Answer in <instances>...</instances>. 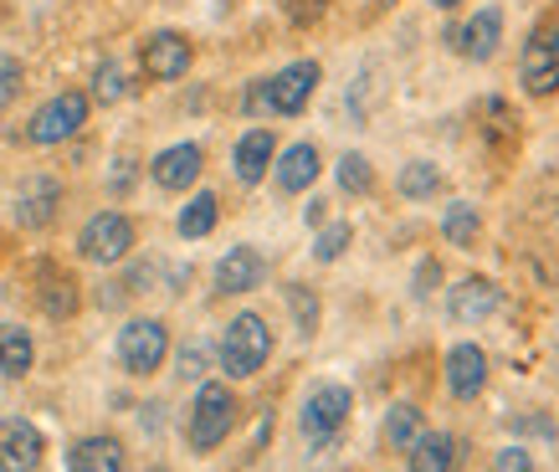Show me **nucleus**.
Wrapping results in <instances>:
<instances>
[{
	"instance_id": "412c9836",
	"label": "nucleus",
	"mask_w": 559,
	"mask_h": 472,
	"mask_svg": "<svg viewBox=\"0 0 559 472\" xmlns=\"http://www.w3.org/2000/svg\"><path fill=\"white\" fill-rule=\"evenodd\" d=\"M68 472H123V441L119 437H83L68 452Z\"/></svg>"
},
{
	"instance_id": "a19ab883",
	"label": "nucleus",
	"mask_w": 559,
	"mask_h": 472,
	"mask_svg": "<svg viewBox=\"0 0 559 472\" xmlns=\"http://www.w3.org/2000/svg\"><path fill=\"white\" fill-rule=\"evenodd\" d=\"M150 472H170V468H150Z\"/></svg>"
},
{
	"instance_id": "72a5a7b5",
	"label": "nucleus",
	"mask_w": 559,
	"mask_h": 472,
	"mask_svg": "<svg viewBox=\"0 0 559 472\" xmlns=\"http://www.w3.org/2000/svg\"><path fill=\"white\" fill-rule=\"evenodd\" d=\"M441 283V262L437 257H421V268H416V278H411V293L416 298H431V287Z\"/></svg>"
},
{
	"instance_id": "f257e3e1",
	"label": "nucleus",
	"mask_w": 559,
	"mask_h": 472,
	"mask_svg": "<svg viewBox=\"0 0 559 472\" xmlns=\"http://www.w3.org/2000/svg\"><path fill=\"white\" fill-rule=\"evenodd\" d=\"M221 370L231 375V380H252L262 365L272 359V329L262 314H237V319L226 323V334H221Z\"/></svg>"
},
{
	"instance_id": "4468645a",
	"label": "nucleus",
	"mask_w": 559,
	"mask_h": 472,
	"mask_svg": "<svg viewBox=\"0 0 559 472\" xmlns=\"http://www.w3.org/2000/svg\"><path fill=\"white\" fill-rule=\"evenodd\" d=\"M262 283H267V257L247 247V241L216 262V293H226V298H241V293H252Z\"/></svg>"
},
{
	"instance_id": "5701e85b",
	"label": "nucleus",
	"mask_w": 559,
	"mask_h": 472,
	"mask_svg": "<svg viewBox=\"0 0 559 472\" xmlns=\"http://www.w3.org/2000/svg\"><path fill=\"white\" fill-rule=\"evenodd\" d=\"M216 221H221V196H216V190H195V196L180 205L175 232L186 236V241H201V236L216 232Z\"/></svg>"
},
{
	"instance_id": "1a4fd4ad",
	"label": "nucleus",
	"mask_w": 559,
	"mask_h": 472,
	"mask_svg": "<svg viewBox=\"0 0 559 472\" xmlns=\"http://www.w3.org/2000/svg\"><path fill=\"white\" fill-rule=\"evenodd\" d=\"M195 62V47H190V36L180 32H150L139 42V68L150 83H180Z\"/></svg>"
},
{
	"instance_id": "79ce46f5",
	"label": "nucleus",
	"mask_w": 559,
	"mask_h": 472,
	"mask_svg": "<svg viewBox=\"0 0 559 472\" xmlns=\"http://www.w3.org/2000/svg\"><path fill=\"white\" fill-rule=\"evenodd\" d=\"M0 472H11V468H5V462H0Z\"/></svg>"
},
{
	"instance_id": "e433bc0d",
	"label": "nucleus",
	"mask_w": 559,
	"mask_h": 472,
	"mask_svg": "<svg viewBox=\"0 0 559 472\" xmlns=\"http://www.w3.org/2000/svg\"><path fill=\"white\" fill-rule=\"evenodd\" d=\"M114 196H123V190H134V160H119V169H114Z\"/></svg>"
},
{
	"instance_id": "6e6552de",
	"label": "nucleus",
	"mask_w": 559,
	"mask_h": 472,
	"mask_svg": "<svg viewBox=\"0 0 559 472\" xmlns=\"http://www.w3.org/2000/svg\"><path fill=\"white\" fill-rule=\"evenodd\" d=\"M11 216H16L21 232H47L51 221L62 216V180L47 175V169H36L16 186V205H11Z\"/></svg>"
},
{
	"instance_id": "dca6fc26",
	"label": "nucleus",
	"mask_w": 559,
	"mask_h": 472,
	"mask_svg": "<svg viewBox=\"0 0 559 472\" xmlns=\"http://www.w3.org/2000/svg\"><path fill=\"white\" fill-rule=\"evenodd\" d=\"M319 144H308V139H298V144H288V150H277V160H272V180H277V190L283 196H304L313 180H319Z\"/></svg>"
},
{
	"instance_id": "f704fd0d",
	"label": "nucleus",
	"mask_w": 559,
	"mask_h": 472,
	"mask_svg": "<svg viewBox=\"0 0 559 472\" xmlns=\"http://www.w3.org/2000/svg\"><path fill=\"white\" fill-rule=\"evenodd\" d=\"M180 380H205V344H186L180 350Z\"/></svg>"
},
{
	"instance_id": "cd10ccee",
	"label": "nucleus",
	"mask_w": 559,
	"mask_h": 472,
	"mask_svg": "<svg viewBox=\"0 0 559 472\" xmlns=\"http://www.w3.org/2000/svg\"><path fill=\"white\" fill-rule=\"evenodd\" d=\"M334 180H340L344 196H370L374 190V165L365 154H344L340 165H334Z\"/></svg>"
},
{
	"instance_id": "aec40b11",
	"label": "nucleus",
	"mask_w": 559,
	"mask_h": 472,
	"mask_svg": "<svg viewBox=\"0 0 559 472\" xmlns=\"http://www.w3.org/2000/svg\"><path fill=\"white\" fill-rule=\"evenodd\" d=\"M411 472H457L462 468V441L452 432H421L411 447Z\"/></svg>"
},
{
	"instance_id": "473e14b6",
	"label": "nucleus",
	"mask_w": 559,
	"mask_h": 472,
	"mask_svg": "<svg viewBox=\"0 0 559 472\" xmlns=\"http://www.w3.org/2000/svg\"><path fill=\"white\" fill-rule=\"evenodd\" d=\"M241 108H247V118L272 114V87H267V78H252V83H247V93H241Z\"/></svg>"
},
{
	"instance_id": "bb28decb",
	"label": "nucleus",
	"mask_w": 559,
	"mask_h": 472,
	"mask_svg": "<svg viewBox=\"0 0 559 472\" xmlns=\"http://www.w3.org/2000/svg\"><path fill=\"white\" fill-rule=\"evenodd\" d=\"M288 314H293V329H298V339H313L319 334V293L308 283H293L288 287Z\"/></svg>"
},
{
	"instance_id": "7ed1b4c3",
	"label": "nucleus",
	"mask_w": 559,
	"mask_h": 472,
	"mask_svg": "<svg viewBox=\"0 0 559 472\" xmlns=\"http://www.w3.org/2000/svg\"><path fill=\"white\" fill-rule=\"evenodd\" d=\"M134 241H139L134 216L98 211V216H87L83 232H78V257H83V262H98V268H114V262H123V257L134 252Z\"/></svg>"
},
{
	"instance_id": "423d86ee",
	"label": "nucleus",
	"mask_w": 559,
	"mask_h": 472,
	"mask_svg": "<svg viewBox=\"0 0 559 472\" xmlns=\"http://www.w3.org/2000/svg\"><path fill=\"white\" fill-rule=\"evenodd\" d=\"M170 359V329L165 319H129L119 329V365L129 375H154L159 365Z\"/></svg>"
},
{
	"instance_id": "f03ea898",
	"label": "nucleus",
	"mask_w": 559,
	"mask_h": 472,
	"mask_svg": "<svg viewBox=\"0 0 559 472\" xmlns=\"http://www.w3.org/2000/svg\"><path fill=\"white\" fill-rule=\"evenodd\" d=\"M237 396L221 386V380H205L195 390V405H190V422H186V437H190V452H216L221 441L231 437V426H237Z\"/></svg>"
},
{
	"instance_id": "a878e982",
	"label": "nucleus",
	"mask_w": 559,
	"mask_h": 472,
	"mask_svg": "<svg viewBox=\"0 0 559 472\" xmlns=\"http://www.w3.org/2000/svg\"><path fill=\"white\" fill-rule=\"evenodd\" d=\"M477 232H483V216H477V205H467V201L447 205V216H441V236H447L452 247H473Z\"/></svg>"
},
{
	"instance_id": "f3484780",
	"label": "nucleus",
	"mask_w": 559,
	"mask_h": 472,
	"mask_svg": "<svg viewBox=\"0 0 559 472\" xmlns=\"http://www.w3.org/2000/svg\"><path fill=\"white\" fill-rule=\"evenodd\" d=\"M498 304H503V287L492 283V278H462V283L447 293L452 323H483L488 314H498Z\"/></svg>"
},
{
	"instance_id": "7c9ffc66",
	"label": "nucleus",
	"mask_w": 559,
	"mask_h": 472,
	"mask_svg": "<svg viewBox=\"0 0 559 472\" xmlns=\"http://www.w3.org/2000/svg\"><path fill=\"white\" fill-rule=\"evenodd\" d=\"M21 87H26V68H21V57L0 51V114L21 98Z\"/></svg>"
},
{
	"instance_id": "2eb2a0df",
	"label": "nucleus",
	"mask_w": 559,
	"mask_h": 472,
	"mask_svg": "<svg viewBox=\"0 0 559 472\" xmlns=\"http://www.w3.org/2000/svg\"><path fill=\"white\" fill-rule=\"evenodd\" d=\"M41 452H47V441H41L36 422H26V416H5L0 422V462L11 472H36Z\"/></svg>"
},
{
	"instance_id": "ea45409f",
	"label": "nucleus",
	"mask_w": 559,
	"mask_h": 472,
	"mask_svg": "<svg viewBox=\"0 0 559 472\" xmlns=\"http://www.w3.org/2000/svg\"><path fill=\"white\" fill-rule=\"evenodd\" d=\"M390 5H395V0H374V11H390Z\"/></svg>"
},
{
	"instance_id": "c9c22d12",
	"label": "nucleus",
	"mask_w": 559,
	"mask_h": 472,
	"mask_svg": "<svg viewBox=\"0 0 559 472\" xmlns=\"http://www.w3.org/2000/svg\"><path fill=\"white\" fill-rule=\"evenodd\" d=\"M498 472H534V462H528L524 447H503L498 452Z\"/></svg>"
},
{
	"instance_id": "9d476101",
	"label": "nucleus",
	"mask_w": 559,
	"mask_h": 472,
	"mask_svg": "<svg viewBox=\"0 0 559 472\" xmlns=\"http://www.w3.org/2000/svg\"><path fill=\"white\" fill-rule=\"evenodd\" d=\"M319 83H323V68L313 62V57H298V62H288L283 72H272V78H267V87H272V114L298 118L308 103H313Z\"/></svg>"
},
{
	"instance_id": "f8f14e48",
	"label": "nucleus",
	"mask_w": 559,
	"mask_h": 472,
	"mask_svg": "<svg viewBox=\"0 0 559 472\" xmlns=\"http://www.w3.org/2000/svg\"><path fill=\"white\" fill-rule=\"evenodd\" d=\"M201 169H205V150L201 144H170V150H159L150 160V180L159 190H170V196H180V190H190L195 180H201Z\"/></svg>"
},
{
	"instance_id": "b1692460",
	"label": "nucleus",
	"mask_w": 559,
	"mask_h": 472,
	"mask_svg": "<svg viewBox=\"0 0 559 472\" xmlns=\"http://www.w3.org/2000/svg\"><path fill=\"white\" fill-rule=\"evenodd\" d=\"M36 365V344L21 323H0V375L5 380H26Z\"/></svg>"
},
{
	"instance_id": "9b49d317",
	"label": "nucleus",
	"mask_w": 559,
	"mask_h": 472,
	"mask_svg": "<svg viewBox=\"0 0 559 472\" xmlns=\"http://www.w3.org/2000/svg\"><path fill=\"white\" fill-rule=\"evenodd\" d=\"M452 47H457V57H467V62H492L498 47H503V11H498V5L473 11V21L452 26Z\"/></svg>"
},
{
	"instance_id": "a211bd4d",
	"label": "nucleus",
	"mask_w": 559,
	"mask_h": 472,
	"mask_svg": "<svg viewBox=\"0 0 559 472\" xmlns=\"http://www.w3.org/2000/svg\"><path fill=\"white\" fill-rule=\"evenodd\" d=\"M447 390L462 405L488 390V354L477 350V344H452V354H447Z\"/></svg>"
},
{
	"instance_id": "c85d7f7f",
	"label": "nucleus",
	"mask_w": 559,
	"mask_h": 472,
	"mask_svg": "<svg viewBox=\"0 0 559 472\" xmlns=\"http://www.w3.org/2000/svg\"><path fill=\"white\" fill-rule=\"evenodd\" d=\"M355 241V226L349 221H323L319 226V241H313V262H340Z\"/></svg>"
},
{
	"instance_id": "ddd939ff",
	"label": "nucleus",
	"mask_w": 559,
	"mask_h": 472,
	"mask_svg": "<svg viewBox=\"0 0 559 472\" xmlns=\"http://www.w3.org/2000/svg\"><path fill=\"white\" fill-rule=\"evenodd\" d=\"M36 304L47 319H72L78 308H83V287L72 278L68 268H57V262H36Z\"/></svg>"
},
{
	"instance_id": "c756f323",
	"label": "nucleus",
	"mask_w": 559,
	"mask_h": 472,
	"mask_svg": "<svg viewBox=\"0 0 559 472\" xmlns=\"http://www.w3.org/2000/svg\"><path fill=\"white\" fill-rule=\"evenodd\" d=\"M87 98H93V103H123V98H129V78H123L119 62H98V72H93V87H87Z\"/></svg>"
},
{
	"instance_id": "2f4dec72",
	"label": "nucleus",
	"mask_w": 559,
	"mask_h": 472,
	"mask_svg": "<svg viewBox=\"0 0 559 472\" xmlns=\"http://www.w3.org/2000/svg\"><path fill=\"white\" fill-rule=\"evenodd\" d=\"M283 11H288L293 26H319L323 11H329V0H283Z\"/></svg>"
},
{
	"instance_id": "4be33fe9",
	"label": "nucleus",
	"mask_w": 559,
	"mask_h": 472,
	"mask_svg": "<svg viewBox=\"0 0 559 472\" xmlns=\"http://www.w3.org/2000/svg\"><path fill=\"white\" fill-rule=\"evenodd\" d=\"M421 432H426V416H421V405L416 401H395L385 411V422H380V437H385L390 452H411Z\"/></svg>"
},
{
	"instance_id": "6ab92c4d",
	"label": "nucleus",
	"mask_w": 559,
	"mask_h": 472,
	"mask_svg": "<svg viewBox=\"0 0 559 472\" xmlns=\"http://www.w3.org/2000/svg\"><path fill=\"white\" fill-rule=\"evenodd\" d=\"M272 160H277V134L272 129H247L231 150V169H237L241 186H262L272 175Z\"/></svg>"
},
{
	"instance_id": "20e7f679",
	"label": "nucleus",
	"mask_w": 559,
	"mask_h": 472,
	"mask_svg": "<svg viewBox=\"0 0 559 472\" xmlns=\"http://www.w3.org/2000/svg\"><path fill=\"white\" fill-rule=\"evenodd\" d=\"M87 114H93V98H87V93H78V87H68V93H57V98H47L41 108H36L32 123H26V139H32V144H41V150H51V144H68V139L83 134Z\"/></svg>"
},
{
	"instance_id": "393cba45",
	"label": "nucleus",
	"mask_w": 559,
	"mask_h": 472,
	"mask_svg": "<svg viewBox=\"0 0 559 472\" xmlns=\"http://www.w3.org/2000/svg\"><path fill=\"white\" fill-rule=\"evenodd\" d=\"M395 186H401L406 201H431V196L441 190V169L431 165V160H411V165L401 169V180H395Z\"/></svg>"
},
{
	"instance_id": "0eeeda50",
	"label": "nucleus",
	"mask_w": 559,
	"mask_h": 472,
	"mask_svg": "<svg viewBox=\"0 0 559 472\" xmlns=\"http://www.w3.org/2000/svg\"><path fill=\"white\" fill-rule=\"evenodd\" d=\"M519 83L528 98H555L559 93V26H534L519 57Z\"/></svg>"
},
{
	"instance_id": "4c0bfd02",
	"label": "nucleus",
	"mask_w": 559,
	"mask_h": 472,
	"mask_svg": "<svg viewBox=\"0 0 559 472\" xmlns=\"http://www.w3.org/2000/svg\"><path fill=\"white\" fill-rule=\"evenodd\" d=\"M304 221H308V226H323V221H329V201H308L304 205Z\"/></svg>"
},
{
	"instance_id": "58836bf2",
	"label": "nucleus",
	"mask_w": 559,
	"mask_h": 472,
	"mask_svg": "<svg viewBox=\"0 0 559 472\" xmlns=\"http://www.w3.org/2000/svg\"><path fill=\"white\" fill-rule=\"evenodd\" d=\"M431 5H437V11H457L462 0H431Z\"/></svg>"
},
{
	"instance_id": "39448f33",
	"label": "nucleus",
	"mask_w": 559,
	"mask_h": 472,
	"mask_svg": "<svg viewBox=\"0 0 559 472\" xmlns=\"http://www.w3.org/2000/svg\"><path fill=\"white\" fill-rule=\"evenodd\" d=\"M349 411H355V396L344 386H313L308 390L304 411H298V432H304L313 447H329V441H340V432L349 426Z\"/></svg>"
}]
</instances>
